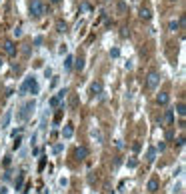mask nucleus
<instances>
[{
    "label": "nucleus",
    "instance_id": "12",
    "mask_svg": "<svg viewBox=\"0 0 186 194\" xmlns=\"http://www.w3.org/2000/svg\"><path fill=\"white\" fill-rule=\"evenodd\" d=\"M100 90H102V82H94V84L90 86V92H92V94H98Z\"/></svg>",
    "mask_w": 186,
    "mask_h": 194
},
{
    "label": "nucleus",
    "instance_id": "9",
    "mask_svg": "<svg viewBox=\"0 0 186 194\" xmlns=\"http://www.w3.org/2000/svg\"><path fill=\"white\" fill-rule=\"evenodd\" d=\"M72 134H74V128H72V124H66L64 128H62V136H64V138H70Z\"/></svg>",
    "mask_w": 186,
    "mask_h": 194
},
{
    "label": "nucleus",
    "instance_id": "6",
    "mask_svg": "<svg viewBox=\"0 0 186 194\" xmlns=\"http://www.w3.org/2000/svg\"><path fill=\"white\" fill-rule=\"evenodd\" d=\"M4 52H6L8 56H14V54H16V46H14V42H10V40L4 42Z\"/></svg>",
    "mask_w": 186,
    "mask_h": 194
},
{
    "label": "nucleus",
    "instance_id": "4",
    "mask_svg": "<svg viewBox=\"0 0 186 194\" xmlns=\"http://www.w3.org/2000/svg\"><path fill=\"white\" fill-rule=\"evenodd\" d=\"M158 80H160L158 74H156V72H150V74H148V78H146V86H148V88H156Z\"/></svg>",
    "mask_w": 186,
    "mask_h": 194
},
{
    "label": "nucleus",
    "instance_id": "24",
    "mask_svg": "<svg viewBox=\"0 0 186 194\" xmlns=\"http://www.w3.org/2000/svg\"><path fill=\"white\" fill-rule=\"evenodd\" d=\"M136 164H138V162H136L134 158H132V160H128V168H136Z\"/></svg>",
    "mask_w": 186,
    "mask_h": 194
},
{
    "label": "nucleus",
    "instance_id": "25",
    "mask_svg": "<svg viewBox=\"0 0 186 194\" xmlns=\"http://www.w3.org/2000/svg\"><path fill=\"white\" fill-rule=\"evenodd\" d=\"M118 10L124 12V10H126V4H124V2H118Z\"/></svg>",
    "mask_w": 186,
    "mask_h": 194
},
{
    "label": "nucleus",
    "instance_id": "20",
    "mask_svg": "<svg viewBox=\"0 0 186 194\" xmlns=\"http://www.w3.org/2000/svg\"><path fill=\"white\" fill-rule=\"evenodd\" d=\"M72 62H74V58L68 56V58H66V62H64V66H66V68H72Z\"/></svg>",
    "mask_w": 186,
    "mask_h": 194
},
{
    "label": "nucleus",
    "instance_id": "7",
    "mask_svg": "<svg viewBox=\"0 0 186 194\" xmlns=\"http://www.w3.org/2000/svg\"><path fill=\"white\" fill-rule=\"evenodd\" d=\"M168 100H170V96H168L166 92H160V94L156 96V102H158L160 106H166V104H168Z\"/></svg>",
    "mask_w": 186,
    "mask_h": 194
},
{
    "label": "nucleus",
    "instance_id": "11",
    "mask_svg": "<svg viewBox=\"0 0 186 194\" xmlns=\"http://www.w3.org/2000/svg\"><path fill=\"white\" fill-rule=\"evenodd\" d=\"M158 186H160L158 180H156V178H150V180H148V186H146V188H148L150 192H156V190H158Z\"/></svg>",
    "mask_w": 186,
    "mask_h": 194
},
{
    "label": "nucleus",
    "instance_id": "23",
    "mask_svg": "<svg viewBox=\"0 0 186 194\" xmlns=\"http://www.w3.org/2000/svg\"><path fill=\"white\" fill-rule=\"evenodd\" d=\"M178 28H180V24L176 22V20H174V22H170V30H178Z\"/></svg>",
    "mask_w": 186,
    "mask_h": 194
},
{
    "label": "nucleus",
    "instance_id": "10",
    "mask_svg": "<svg viewBox=\"0 0 186 194\" xmlns=\"http://www.w3.org/2000/svg\"><path fill=\"white\" fill-rule=\"evenodd\" d=\"M150 16H152V14H150V8H148V6H142V8H140V18H142V20H150Z\"/></svg>",
    "mask_w": 186,
    "mask_h": 194
},
{
    "label": "nucleus",
    "instance_id": "8",
    "mask_svg": "<svg viewBox=\"0 0 186 194\" xmlns=\"http://www.w3.org/2000/svg\"><path fill=\"white\" fill-rule=\"evenodd\" d=\"M30 110H34V100H30V102L22 108V114H20V118H26L28 114H30Z\"/></svg>",
    "mask_w": 186,
    "mask_h": 194
},
{
    "label": "nucleus",
    "instance_id": "3",
    "mask_svg": "<svg viewBox=\"0 0 186 194\" xmlns=\"http://www.w3.org/2000/svg\"><path fill=\"white\" fill-rule=\"evenodd\" d=\"M64 94H68V92H66V90H60V92H58L56 96H52V98L48 100V104H50V106H52V108H56L58 104H60V100L64 98Z\"/></svg>",
    "mask_w": 186,
    "mask_h": 194
},
{
    "label": "nucleus",
    "instance_id": "26",
    "mask_svg": "<svg viewBox=\"0 0 186 194\" xmlns=\"http://www.w3.org/2000/svg\"><path fill=\"white\" fill-rule=\"evenodd\" d=\"M0 66H2V58H0Z\"/></svg>",
    "mask_w": 186,
    "mask_h": 194
},
{
    "label": "nucleus",
    "instance_id": "27",
    "mask_svg": "<svg viewBox=\"0 0 186 194\" xmlns=\"http://www.w3.org/2000/svg\"><path fill=\"white\" fill-rule=\"evenodd\" d=\"M52 2H60V0H52Z\"/></svg>",
    "mask_w": 186,
    "mask_h": 194
},
{
    "label": "nucleus",
    "instance_id": "2",
    "mask_svg": "<svg viewBox=\"0 0 186 194\" xmlns=\"http://www.w3.org/2000/svg\"><path fill=\"white\" fill-rule=\"evenodd\" d=\"M26 90H30L32 94H36V92H38V84H36L34 78H28L26 82L22 84V92H26Z\"/></svg>",
    "mask_w": 186,
    "mask_h": 194
},
{
    "label": "nucleus",
    "instance_id": "17",
    "mask_svg": "<svg viewBox=\"0 0 186 194\" xmlns=\"http://www.w3.org/2000/svg\"><path fill=\"white\" fill-rule=\"evenodd\" d=\"M22 182H24V176L20 174V176H18V180H16V190H20V188H22Z\"/></svg>",
    "mask_w": 186,
    "mask_h": 194
},
{
    "label": "nucleus",
    "instance_id": "5",
    "mask_svg": "<svg viewBox=\"0 0 186 194\" xmlns=\"http://www.w3.org/2000/svg\"><path fill=\"white\" fill-rule=\"evenodd\" d=\"M88 156V148H84V146H78V148L74 150V158L76 160H84Z\"/></svg>",
    "mask_w": 186,
    "mask_h": 194
},
{
    "label": "nucleus",
    "instance_id": "21",
    "mask_svg": "<svg viewBox=\"0 0 186 194\" xmlns=\"http://www.w3.org/2000/svg\"><path fill=\"white\" fill-rule=\"evenodd\" d=\"M80 8H82L84 12H90V10H92V6H90L88 2H82V6H80Z\"/></svg>",
    "mask_w": 186,
    "mask_h": 194
},
{
    "label": "nucleus",
    "instance_id": "1",
    "mask_svg": "<svg viewBox=\"0 0 186 194\" xmlns=\"http://www.w3.org/2000/svg\"><path fill=\"white\" fill-rule=\"evenodd\" d=\"M30 12H32V16H34V18L42 16V12H44V6H42L40 0H32V4H30Z\"/></svg>",
    "mask_w": 186,
    "mask_h": 194
},
{
    "label": "nucleus",
    "instance_id": "13",
    "mask_svg": "<svg viewBox=\"0 0 186 194\" xmlns=\"http://www.w3.org/2000/svg\"><path fill=\"white\" fill-rule=\"evenodd\" d=\"M164 120H166V124H172V120H174V112H172V110H166Z\"/></svg>",
    "mask_w": 186,
    "mask_h": 194
},
{
    "label": "nucleus",
    "instance_id": "16",
    "mask_svg": "<svg viewBox=\"0 0 186 194\" xmlns=\"http://www.w3.org/2000/svg\"><path fill=\"white\" fill-rule=\"evenodd\" d=\"M56 28H58V32H66V24L62 22V20H58V22H56Z\"/></svg>",
    "mask_w": 186,
    "mask_h": 194
},
{
    "label": "nucleus",
    "instance_id": "22",
    "mask_svg": "<svg viewBox=\"0 0 186 194\" xmlns=\"http://www.w3.org/2000/svg\"><path fill=\"white\" fill-rule=\"evenodd\" d=\"M20 142H22V140H20V134H18V136L14 134V148H18V146H20Z\"/></svg>",
    "mask_w": 186,
    "mask_h": 194
},
{
    "label": "nucleus",
    "instance_id": "15",
    "mask_svg": "<svg viewBox=\"0 0 186 194\" xmlns=\"http://www.w3.org/2000/svg\"><path fill=\"white\" fill-rule=\"evenodd\" d=\"M154 158H156V150L152 148V150H148V156H146V160H148V162H154Z\"/></svg>",
    "mask_w": 186,
    "mask_h": 194
},
{
    "label": "nucleus",
    "instance_id": "18",
    "mask_svg": "<svg viewBox=\"0 0 186 194\" xmlns=\"http://www.w3.org/2000/svg\"><path fill=\"white\" fill-rule=\"evenodd\" d=\"M74 66H76V70H82V68H84V60H82V58H78Z\"/></svg>",
    "mask_w": 186,
    "mask_h": 194
},
{
    "label": "nucleus",
    "instance_id": "14",
    "mask_svg": "<svg viewBox=\"0 0 186 194\" xmlns=\"http://www.w3.org/2000/svg\"><path fill=\"white\" fill-rule=\"evenodd\" d=\"M176 112H178L180 116H184V114H186V106H184V102H178V106H176Z\"/></svg>",
    "mask_w": 186,
    "mask_h": 194
},
{
    "label": "nucleus",
    "instance_id": "19",
    "mask_svg": "<svg viewBox=\"0 0 186 194\" xmlns=\"http://www.w3.org/2000/svg\"><path fill=\"white\" fill-rule=\"evenodd\" d=\"M8 122H10V112H6L2 118V126H8Z\"/></svg>",
    "mask_w": 186,
    "mask_h": 194
},
{
    "label": "nucleus",
    "instance_id": "28",
    "mask_svg": "<svg viewBox=\"0 0 186 194\" xmlns=\"http://www.w3.org/2000/svg\"><path fill=\"white\" fill-rule=\"evenodd\" d=\"M172 2H174V0H172Z\"/></svg>",
    "mask_w": 186,
    "mask_h": 194
}]
</instances>
